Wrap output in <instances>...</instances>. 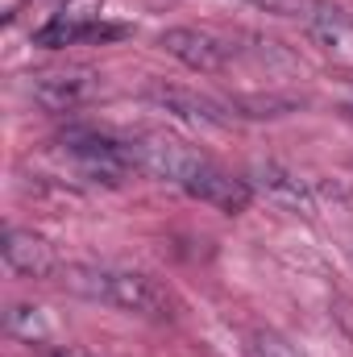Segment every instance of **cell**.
<instances>
[{
  "instance_id": "cell-1",
  "label": "cell",
  "mask_w": 353,
  "mask_h": 357,
  "mask_svg": "<svg viewBox=\"0 0 353 357\" xmlns=\"http://www.w3.org/2000/svg\"><path fill=\"white\" fill-rule=\"evenodd\" d=\"M67 287L88 295L96 303H112L133 316L167 320L171 316V295L142 270H67Z\"/></svg>"
},
{
  "instance_id": "cell-2",
  "label": "cell",
  "mask_w": 353,
  "mask_h": 357,
  "mask_svg": "<svg viewBox=\"0 0 353 357\" xmlns=\"http://www.w3.org/2000/svg\"><path fill=\"white\" fill-rule=\"evenodd\" d=\"M187 195H195V199H204V204H212V208H220V212H246L250 208V199H254V187H250V178H237L229 175V171H220L216 162H208L204 154L195 158V167L183 175L179 183Z\"/></svg>"
},
{
  "instance_id": "cell-3",
  "label": "cell",
  "mask_w": 353,
  "mask_h": 357,
  "mask_svg": "<svg viewBox=\"0 0 353 357\" xmlns=\"http://www.w3.org/2000/svg\"><path fill=\"white\" fill-rule=\"evenodd\" d=\"M158 46L179 59L183 67H191V71H204V75H212V71H225L229 67V59L237 54L225 38H216V33H208V29H191V25H179V29H167L163 38H158Z\"/></svg>"
},
{
  "instance_id": "cell-4",
  "label": "cell",
  "mask_w": 353,
  "mask_h": 357,
  "mask_svg": "<svg viewBox=\"0 0 353 357\" xmlns=\"http://www.w3.org/2000/svg\"><path fill=\"white\" fill-rule=\"evenodd\" d=\"M4 262L17 274H25V278H50L59 270V254H54V245L42 233H33V229H8L4 233Z\"/></svg>"
},
{
  "instance_id": "cell-5",
  "label": "cell",
  "mask_w": 353,
  "mask_h": 357,
  "mask_svg": "<svg viewBox=\"0 0 353 357\" xmlns=\"http://www.w3.org/2000/svg\"><path fill=\"white\" fill-rule=\"evenodd\" d=\"M91 91H96V79L88 71H50V75H33V84H29V96L46 112H71Z\"/></svg>"
},
{
  "instance_id": "cell-6",
  "label": "cell",
  "mask_w": 353,
  "mask_h": 357,
  "mask_svg": "<svg viewBox=\"0 0 353 357\" xmlns=\"http://www.w3.org/2000/svg\"><path fill=\"white\" fill-rule=\"evenodd\" d=\"M250 187L262 191L270 204H278V208H287V212H303V216H312V195H308V187L291 175V171L274 167V162H258V167H254V178H250Z\"/></svg>"
},
{
  "instance_id": "cell-7",
  "label": "cell",
  "mask_w": 353,
  "mask_h": 357,
  "mask_svg": "<svg viewBox=\"0 0 353 357\" xmlns=\"http://www.w3.org/2000/svg\"><path fill=\"white\" fill-rule=\"evenodd\" d=\"M121 29H108L100 25L91 13H59L46 29H38V46L46 50H59V46H75V42H96V38H117Z\"/></svg>"
},
{
  "instance_id": "cell-8",
  "label": "cell",
  "mask_w": 353,
  "mask_h": 357,
  "mask_svg": "<svg viewBox=\"0 0 353 357\" xmlns=\"http://www.w3.org/2000/svg\"><path fill=\"white\" fill-rule=\"evenodd\" d=\"M154 100L158 104H167L171 112L179 116H187V121H204V125H220V112L208 104V100H200V96H191V91H179V88H158L154 91Z\"/></svg>"
},
{
  "instance_id": "cell-9",
  "label": "cell",
  "mask_w": 353,
  "mask_h": 357,
  "mask_svg": "<svg viewBox=\"0 0 353 357\" xmlns=\"http://www.w3.org/2000/svg\"><path fill=\"white\" fill-rule=\"evenodd\" d=\"M8 333L33 345V341H46V337H50V324H46L42 307H29V303H13V307H8Z\"/></svg>"
},
{
  "instance_id": "cell-10",
  "label": "cell",
  "mask_w": 353,
  "mask_h": 357,
  "mask_svg": "<svg viewBox=\"0 0 353 357\" xmlns=\"http://www.w3.org/2000/svg\"><path fill=\"white\" fill-rule=\"evenodd\" d=\"M250 4H258L266 13H278V17H303L308 25L329 13V4H320V0H250Z\"/></svg>"
},
{
  "instance_id": "cell-11",
  "label": "cell",
  "mask_w": 353,
  "mask_h": 357,
  "mask_svg": "<svg viewBox=\"0 0 353 357\" xmlns=\"http://www.w3.org/2000/svg\"><path fill=\"white\" fill-rule=\"evenodd\" d=\"M258 357H303V354H295L287 341H278V337L262 333V337H258Z\"/></svg>"
},
{
  "instance_id": "cell-12",
  "label": "cell",
  "mask_w": 353,
  "mask_h": 357,
  "mask_svg": "<svg viewBox=\"0 0 353 357\" xmlns=\"http://www.w3.org/2000/svg\"><path fill=\"white\" fill-rule=\"evenodd\" d=\"M50 357H96V354H88L84 345H63V349H54Z\"/></svg>"
},
{
  "instance_id": "cell-13",
  "label": "cell",
  "mask_w": 353,
  "mask_h": 357,
  "mask_svg": "<svg viewBox=\"0 0 353 357\" xmlns=\"http://www.w3.org/2000/svg\"><path fill=\"white\" fill-rule=\"evenodd\" d=\"M350 116H353V104H350Z\"/></svg>"
}]
</instances>
